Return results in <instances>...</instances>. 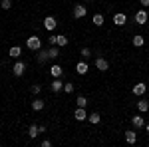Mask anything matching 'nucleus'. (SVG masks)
I'll return each instance as SVG.
<instances>
[{
	"instance_id": "f257e3e1",
	"label": "nucleus",
	"mask_w": 149,
	"mask_h": 147,
	"mask_svg": "<svg viewBox=\"0 0 149 147\" xmlns=\"http://www.w3.org/2000/svg\"><path fill=\"white\" fill-rule=\"evenodd\" d=\"M26 48L32 50V52H38V50L42 48V40H40V36H30V38L26 40Z\"/></svg>"
},
{
	"instance_id": "f03ea898",
	"label": "nucleus",
	"mask_w": 149,
	"mask_h": 147,
	"mask_svg": "<svg viewBox=\"0 0 149 147\" xmlns=\"http://www.w3.org/2000/svg\"><path fill=\"white\" fill-rule=\"evenodd\" d=\"M86 14H88V6L74 4V18H86Z\"/></svg>"
},
{
	"instance_id": "7ed1b4c3",
	"label": "nucleus",
	"mask_w": 149,
	"mask_h": 147,
	"mask_svg": "<svg viewBox=\"0 0 149 147\" xmlns=\"http://www.w3.org/2000/svg\"><path fill=\"white\" fill-rule=\"evenodd\" d=\"M24 72H26V64H24V62H16L14 68H12V74H14L16 78H22Z\"/></svg>"
},
{
	"instance_id": "20e7f679",
	"label": "nucleus",
	"mask_w": 149,
	"mask_h": 147,
	"mask_svg": "<svg viewBox=\"0 0 149 147\" xmlns=\"http://www.w3.org/2000/svg\"><path fill=\"white\" fill-rule=\"evenodd\" d=\"M50 90H52V93H60V91H64V82L60 78H54V82L50 84Z\"/></svg>"
},
{
	"instance_id": "39448f33",
	"label": "nucleus",
	"mask_w": 149,
	"mask_h": 147,
	"mask_svg": "<svg viewBox=\"0 0 149 147\" xmlns=\"http://www.w3.org/2000/svg\"><path fill=\"white\" fill-rule=\"evenodd\" d=\"M48 60H50V54H48V50L40 48V50H38V54H36V62H38V64H46Z\"/></svg>"
},
{
	"instance_id": "423d86ee",
	"label": "nucleus",
	"mask_w": 149,
	"mask_h": 147,
	"mask_svg": "<svg viewBox=\"0 0 149 147\" xmlns=\"http://www.w3.org/2000/svg\"><path fill=\"white\" fill-rule=\"evenodd\" d=\"M125 22H127V16L123 12H115L113 14V24L115 26H125Z\"/></svg>"
},
{
	"instance_id": "0eeeda50",
	"label": "nucleus",
	"mask_w": 149,
	"mask_h": 147,
	"mask_svg": "<svg viewBox=\"0 0 149 147\" xmlns=\"http://www.w3.org/2000/svg\"><path fill=\"white\" fill-rule=\"evenodd\" d=\"M56 26H58V20L54 18V16H46V18H44V28H46V30H50V32H52Z\"/></svg>"
},
{
	"instance_id": "6e6552de",
	"label": "nucleus",
	"mask_w": 149,
	"mask_h": 147,
	"mask_svg": "<svg viewBox=\"0 0 149 147\" xmlns=\"http://www.w3.org/2000/svg\"><path fill=\"white\" fill-rule=\"evenodd\" d=\"M95 68L100 70V72H107L109 70V64H107L105 58H95Z\"/></svg>"
},
{
	"instance_id": "1a4fd4ad",
	"label": "nucleus",
	"mask_w": 149,
	"mask_h": 147,
	"mask_svg": "<svg viewBox=\"0 0 149 147\" xmlns=\"http://www.w3.org/2000/svg\"><path fill=\"white\" fill-rule=\"evenodd\" d=\"M145 22H147V12H145V10H137V12H135V24L143 26Z\"/></svg>"
},
{
	"instance_id": "9d476101",
	"label": "nucleus",
	"mask_w": 149,
	"mask_h": 147,
	"mask_svg": "<svg viewBox=\"0 0 149 147\" xmlns=\"http://www.w3.org/2000/svg\"><path fill=\"white\" fill-rule=\"evenodd\" d=\"M74 117H76L78 121H86V119H88L86 107H76V111H74Z\"/></svg>"
},
{
	"instance_id": "9b49d317",
	"label": "nucleus",
	"mask_w": 149,
	"mask_h": 147,
	"mask_svg": "<svg viewBox=\"0 0 149 147\" xmlns=\"http://www.w3.org/2000/svg\"><path fill=\"white\" fill-rule=\"evenodd\" d=\"M131 123L135 129H141V127H145V119H143V115H133L131 117Z\"/></svg>"
},
{
	"instance_id": "f8f14e48",
	"label": "nucleus",
	"mask_w": 149,
	"mask_h": 147,
	"mask_svg": "<svg viewBox=\"0 0 149 147\" xmlns=\"http://www.w3.org/2000/svg\"><path fill=\"white\" fill-rule=\"evenodd\" d=\"M145 91H147V86H145L143 82H139V84L133 86V95H143Z\"/></svg>"
},
{
	"instance_id": "ddd939ff",
	"label": "nucleus",
	"mask_w": 149,
	"mask_h": 147,
	"mask_svg": "<svg viewBox=\"0 0 149 147\" xmlns=\"http://www.w3.org/2000/svg\"><path fill=\"white\" fill-rule=\"evenodd\" d=\"M50 74H52V78H62V74H64V68H62L60 64H54V66L50 68Z\"/></svg>"
},
{
	"instance_id": "4468645a",
	"label": "nucleus",
	"mask_w": 149,
	"mask_h": 147,
	"mask_svg": "<svg viewBox=\"0 0 149 147\" xmlns=\"http://www.w3.org/2000/svg\"><path fill=\"white\" fill-rule=\"evenodd\" d=\"M48 54H50V60H56L58 56H60V46H50V48H48Z\"/></svg>"
},
{
	"instance_id": "2eb2a0df",
	"label": "nucleus",
	"mask_w": 149,
	"mask_h": 147,
	"mask_svg": "<svg viewBox=\"0 0 149 147\" xmlns=\"http://www.w3.org/2000/svg\"><path fill=\"white\" fill-rule=\"evenodd\" d=\"M8 56L10 58H20L22 56V48H20V46H12L10 52H8Z\"/></svg>"
},
{
	"instance_id": "dca6fc26",
	"label": "nucleus",
	"mask_w": 149,
	"mask_h": 147,
	"mask_svg": "<svg viewBox=\"0 0 149 147\" xmlns=\"http://www.w3.org/2000/svg\"><path fill=\"white\" fill-rule=\"evenodd\" d=\"M125 141H127V143H135V141H137V133H135L133 129L125 131Z\"/></svg>"
},
{
	"instance_id": "f3484780",
	"label": "nucleus",
	"mask_w": 149,
	"mask_h": 147,
	"mask_svg": "<svg viewBox=\"0 0 149 147\" xmlns=\"http://www.w3.org/2000/svg\"><path fill=\"white\" fill-rule=\"evenodd\" d=\"M44 105H46V103L42 102L40 98H36L34 102H32V109H34V111H42V109H44Z\"/></svg>"
},
{
	"instance_id": "a211bd4d",
	"label": "nucleus",
	"mask_w": 149,
	"mask_h": 147,
	"mask_svg": "<svg viewBox=\"0 0 149 147\" xmlns=\"http://www.w3.org/2000/svg\"><path fill=\"white\" fill-rule=\"evenodd\" d=\"M88 62H80V64H78V66H76V72H78V74H80V76H84V74H88Z\"/></svg>"
},
{
	"instance_id": "6ab92c4d",
	"label": "nucleus",
	"mask_w": 149,
	"mask_h": 147,
	"mask_svg": "<svg viewBox=\"0 0 149 147\" xmlns=\"http://www.w3.org/2000/svg\"><path fill=\"white\" fill-rule=\"evenodd\" d=\"M38 133H40V131H38V125H36V123H32L30 127H28V137H30V139L38 137Z\"/></svg>"
},
{
	"instance_id": "aec40b11",
	"label": "nucleus",
	"mask_w": 149,
	"mask_h": 147,
	"mask_svg": "<svg viewBox=\"0 0 149 147\" xmlns=\"http://www.w3.org/2000/svg\"><path fill=\"white\" fill-rule=\"evenodd\" d=\"M56 46H68V36H64V34H58L56 36Z\"/></svg>"
},
{
	"instance_id": "412c9836",
	"label": "nucleus",
	"mask_w": 149,
	"mask_h": 147,
	"mask_svg": "<svg viewBox=\"0 0 149 147\" xmlns=\"http://www.w3.org/2000/svg\"><path fill=\"white\" fill-rule=\"evenodd\" d=\"M137 109H139L141 113L149 111V102H145V100H139V102H137Z\"/></svg>"
},
{
	"instance_id": "4be33fe9",
	"label": "nucleus",
	"mask_w": 149,
	"mask_h": 147,
	"mask_svg": "<svg viewBox=\"0 0 149 147\" xmlns=\"http://www.w3.org/2000/svg\"><path fill=\"white\" fill-rule=\"evenodd\" d=\"M145 44V38H143V36H133V46H135V48H141V46Z\"/></svg>"
},
{
	"instance_id": "5701e85b",
	"label": "nucleus",
	"mask_w": 149,
	"mask_h": 147,
	"mask_svg": "<svg viewBox=\"0 0 149 147\" xmlns=\"http://www.w3.org/2000/svg\"><path fill=\"white\" fill-rule=\"evenodd\" d=\"M88 121H90V123H100V121H102V117H100V113H90V115H88Z\"/></svg>"
},
{
	"instance_id": "b1692460",
	"label": "nucleus",
	"mask_w": 149,
	"mask_h": 147,
	"mask_svg": "<svg viewBox=\"0 0 149 147\" xmlns=\"http://www.w3.org/2000/svg\"><path fill=\"white\" fill-rule=\"evenodd\" d=\"M103 22H105L103 14H95V16H93V24H95V26H103Z\"/></svg>"
},
{
	"instance_id": "393cba45",
	"label": "nucleus",
	"mask_w": 149,
	"mask_h": 147,
	"mask_svg": "<svg viewBox=\"0 0 149 147\" xmlns=\"http://www.w3.org/2000/svg\"><path fill=\"white\" fill-rule=\"evenodd\" d=\"M76 103H78V107H86V105H88V98H86V95H78Z\"/></svg>"
},
{
	"instance_id": "a878e982",
	"label": "nucleus",
	"mask_w": 149,
	"mask_h": 147,
	"mask_svg": "<svg viewBox=\"0 0 149 147\" xmlns=\"http://www.w3.org/2000/svg\"><path fill=\"white\" fill-rule=\"evenodd\" d=\"M74 90H76V86H74L72 82H68V84H64V91H66V93H72Z\"/></svg>"
},
{
	"instance_id": "bb28decb",
	"label": "nucleus",
	"mask_w": 149,
	"mask_h": 147,
	"mask_svg": "<svg viewBox=\"0 0 149 147\" xmlns=\"http://www.w3.org/2000/svg\"><path fill=\"white\" fill-rule=\"evenodd\" d=\"M80 54H81V58H84V60H88V58L92 56V50H90V48H81Z\"/></svg>"
},
{
	"instance_id": "cd10ccee",
	"label": "nucleus",
	"mask_w": 149,
	"mask_h": 147,
	"mask_svg": "<svg viewBox=\"0 0 149 147\" xmlns=\"http://www.w3.org/2000/svg\"><path fill=\"white\" fill-rule=\"evenodd\" d=\"M0 6H2V10H10V8H12V2H10V0H2V2H0Z\"/></svg>"
},
{
	"instance_id": "c85d7f7f",
	"label": "nucleus",
	"mask_w": 149,
	"mask_h": 147,
	"mask_svg": "<svg viewBox=\"0 0 149 147\" xmlns=\"http://www.w3.org/2000/svg\"><path fill=\"white\" fill-rule=\"evenodd\" d=\"M30 91H32V93H34V95H38V93H40V91H42V86H40V84H34V86H32V88H30Z\"/></svg>"
},
{
	"instance_id": "c756f323",
	"label": "nucleus",
	"mask_w": 149,
	"mask_h": 147,
	"mask_svg": "<svg viewBox=\"0 0 149 147\" xmlns=\"http://www.w3.org/2000/svg\"><path fill=\"white\" fill-rule=\"evenodd\" d=\"M42 147H52V141H50V139H44V141H42Z\"/></svg>"
},
{
	"instance_id": "7c9ffc66",
	"label": "nucleus",
	"mask_w": 149,
	"mask_h": 147,
	"mask_svg": "<svg viewBox=\"0 0 149 147\" xmlns=\"http://www.w3.org/2000/svg\"><path fill=\"white\" fill-rule=\"evenodd\" d=\"M54 44H56V36L52 34V36H50V46H54Z\"/></svg>"
},
{
	"instance_id": "2f4dec72",
	"label": "nucleus",
	"mask_w": 149,
	"mask_h": 147,
	"mask_svg": "<svg viewBox=\"0 0 149 147\" xmlns=\"http://www.w3.org/2000/svg\"><path fill=\"white\" fill-rule=\"evenodd\" d=\"M141 2V6H149V0H139Z\"/></svg>"
},
{
	"instance_id": "473e14b6",
	"label": "nucleus",
	"mask_w": 149,
	"mask_h": 147,
	"mask_svg": "<svg viewBox=\"0 0 149 147\" xmlns=\"http://www.w3.org/2000/svg\"><path fill=\"white\" fill-rule=\"evenodd\" d=\"M145 127H147V133H149V123H147V125H145Z\"/></svg>"
},
{
	"instance_id": "72a5a7b5",
	"label": "nucleus",
	"mask_w": 149,
	"mask_h": 147,
	"mask_svg": "<svg viewBox=\"0 0 149 147\" xmlns=\"http://www.w3.org/2000/svg\"><path fill=\"white\" fill-rule=\"evenodd\" d=\"M84 2H92V0H84Z\"/></svg>"
}]
</instances>
